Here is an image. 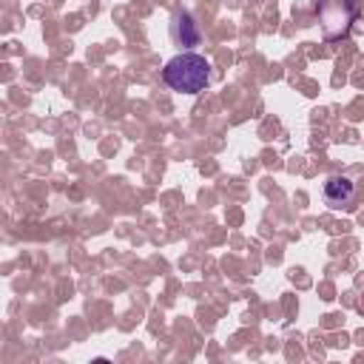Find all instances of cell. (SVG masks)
Listing matches in <instances>:
<instances>
[{
  "label": "cell",
  "mask_w": 364,
  "mask_h": 364,
  "mask_svg": "<svg viewBox=\"0 0 364 364\" xmlns=\"http://www.w3.org/2000/svg\"><path fill=\"white\" fill-rule=\"evenodd\" d=\"M162 80L168 82V88H173L179 94H199L210 82V60L196 51L176 54L165 63Z\"/></svg>",
  "instance_id": "6da1fadb"
},
{
  "label": "cell",
  "mask_w": 364,
  "mask_h": 364,
  "mask_svg": "<svg viewBox=\"0 0 364 364\" xmlns=\"http://www.w3.org/2000/svg\"><path fill=\"white\" fill-rule=\"evenodd\" d=\"M355 199V185L347 176H330L324 182V202L330 208H350Z\"/></svg>",
  "instance_id": "7a4b0ae2"
},
{
  "label": "cell",
  "mask_w": 364,
  "mask_h": 364,
  "mask_svg": "<svg viewBox=\"0 0 364 364\" xmlns=\"http://www.w3.org/2000/svg\"><path fill=\"white\" fill-rule=\"evenodd\" d=\"M171 37L176 46H196L199 43V26L188 11H173L171 17Z\"/></svg>",
  "instance_id": "3957f363"
}]
</instances>
